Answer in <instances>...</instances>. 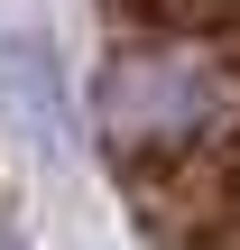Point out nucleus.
I'll use <instances>...</instances> for the list:
<instances>
[{
  "label": "nucleus",
  "mask_w": 240,
  "mask_h": 250,
  "mask_svg": "<svg viewBox=\"0 0 240 250\" xmlns=\"http://www.w3.org/2000/svg\"><path fill=\"white\" fill-rule=\"evenodd\" d=\"M92 139L120 186L240 148V28L111 37L92 74Z\"/></svg>",
  "instance_id": "1"
},
{
  "label": "nucleus",
  "mask_w": 240,
  "mask_h": 250,
  "mask_svg": "<svg viewBox=\"0 0 240 250\" xmlns=\"http://www.w3.org/2000/svg\"><path fill=\"white\" fill-rule=\"evenodd\" d=\"M0 250H28V241H9V232H0Z\"/></svg>",
  "instance_id": "2"
}]
</instances>
